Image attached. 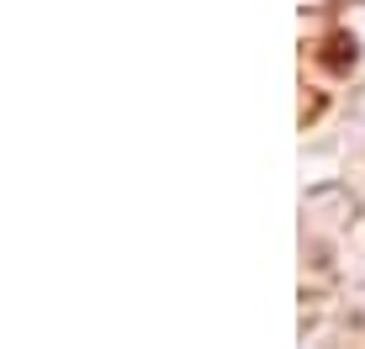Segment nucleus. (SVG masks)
I'll return each mask as SVG.
<instances>
[]
</instances>
